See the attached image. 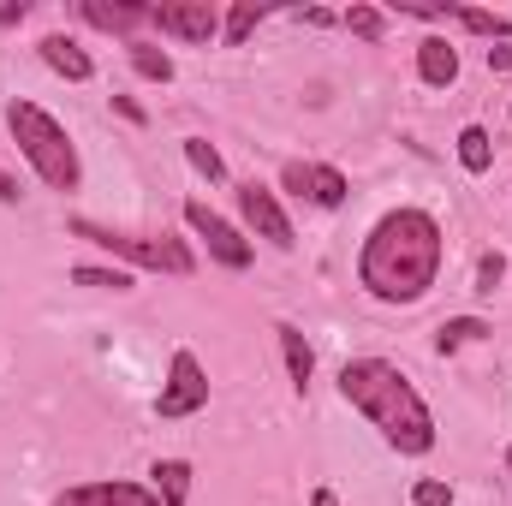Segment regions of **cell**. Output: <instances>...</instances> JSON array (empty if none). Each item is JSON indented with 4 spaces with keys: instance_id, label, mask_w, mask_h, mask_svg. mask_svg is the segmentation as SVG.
<instances>
[{
    "instance_id": "obj_1",
    "label": "cell",
    "mask_w": 512,
    "mask_h": 506,
    "mask_svg": "<svg viewBox=\"0 0 512 506\" xmlns=\"http://www.w3.org/2000/svg\"><path fill=\"white\" fill-rule=\"evenodd\" d=\"M441 274V221L429 209H387L358 256V286L382 304H417Z\"/></svg>"
},
{
    "instance_id": "obj_2",
    "label": "cell",
    "mask_w": 512,
    "mask_h": 506,
    "mask_svg": "<svg viewBox=\"0 0 512 506\" xmlns=\"http://www.w3.org/2000/svg\"><path fill=\"white\" fill-rule=\"evenodd\" d=\"M340 393H346L352 411H364V417L382 429V441L393 453L423 459V453L435 447V417H429L423 393L399 376L387 358H352V364L340 370Z\"/></svg>"
},
{
    "instance_id": "obj_3",
    "label": "cell",
    "mask_w": 512,
    "mask_h": 506,
    "mask_svg": "<svg viewBox=\"0 0 512 506\" xmlns=\"http://www.w3.org/2000/svg\"><path fill=\"white\" fill-rule=\"evenodd\" d=\"M6 126H12V143L24 149V161L36 167V179H42L48 191H78V179H84L78 143L66 137V126H60L48 108H36L30 96H12V102H6Z\"/></svg>"
},
{
    "instance_id": "obj_4",
    "label": "cell",
    "mask_w": 512,
    "mask_h": 506,
    "mask_svg": "<svg viewBox=\"0 0 512 506\" xmlns=\"http://www.w3.org/2000/svg\"><path fill=\"white\" fill-rule=\"evenodd\" d=\"M66 233L72 239H90V245H102L108 256H120L131 268H155V274H191L197 268V256L185 251L179 239H143V233H114V227H96V221H66Z\"/></svg>"
},
{
    "instance_id": "obj_5",
    "label": "cell",
    "mask_w": 512,
    "mask_h": 506,
    "mask_svg": "<svg viewBox=\"0 0 512 506\" xmlns=\"http://www.w3.org/2000/svg\"><path fill=\"white\" fill-rule=\"evenodd\" d=\"M185 221H191V233H197V239H209V256H215L221 268H233V274H245V268H251L256 245L233 227V221H227V215H215L203 197H191V203H185Z\"/></svg>"
},
{
    "instance_id": "obj_6",
    "label": "cell",
    "mask_w": 512,
    "mask_h": 506,
    "mask_svg": "<svg viewBox=\"0 0 512 506\" xmlns=\"http://www.w3.org/2000/svg\"><path fill=\"white\" fill-rule=\"evenodd\" d=\"M203 405H209V376H203L197 352H173L167 381L155 393V417H197Z\"/></svg>"
},
{
    "instance_id": "obj_7",
    "label": "cell",
    "mask_w": 512,
    "mask_h": 506,
    "mask_svg": "<svg viewBox=\"0 0 512 506\" xmlns=\"http://www.w3.org/2000/svg\"><path fill=\"white\" fill-rule=\"evenodd\" d=\"M239 215H245V227H251L256 239H268L274 251H292V221H286L280 197H274L262 179H245V185H239Z\"/></svg>"
},
{
    "instance_id": "obj_8",
    "label": "cell",
    "mask_w": 512,
    "mask_h": 506,
    "mask_svg": "<svg viewBox=\"0 0 512 506\" xmlns=\"http://www.w3.org/2000/svg\"><path fill=\"white\" fill-rule=\"evenodd\" d=\"M280 185L316 209H340L346 203V173L340 167H322V161H286L280 167Z\"/></svg>"
},
{
    "instance_id": "obj_9",
    "label": "cell",
    "mask_w": 512,
    "mask_h": 506,
    "mask_svg": "<svg viewBox=\"0 0 512 506\" xmlns=\"http://www.w3.org/2000/svg\"><path fill=\"white\" fill-rule=\"evenodd\" d=\"M149 24L173 42H215L221 36V12L215 6H149Z\"/></svg>"
},
{
    "instance_id": "obj_10",
    "label": "cell",
    "mask_w": 512,
    "mask_h": 506,
    "mask_svg": "<svg viewBox=\"0 0 512 506\" xmlns=\"http://www.w3.org/2000/svg\"><path fill=\"white\" fill-rule=\"evenodd\" d=\"M54 506H161V495H149L137 483H84V489L54 495Z\"/></svg>"
},
{
    "instance_id": "obj_11",
    "label": "cell",
    "mask_w": 512,
    "mask_h": 506,
    "mask_svg": "<svg viewBox=\"0 0 512 506\" xmlns=\"http://www.w3.org/2000/svg\"><path fill=\"white\" fill-rule=\"evenodd\" d=\"M36 48H42V60H48V66H54L60 78H72V84H90V78H96V60H90V54H84V48H78V42H72L66 30L42 36Z\"/></svg>"
},
{
    "instance_id": "obj_12",
    "label": "cell",
    "mask_w": 512,
    "mask_h": 506,
    "mask_svg": "<svg viewBox=\"0 0 512 506\" xmlns=\"http://www.w3.org/2000/svg\"><path fill=\"white\" fill-rule=\"evenodd\" d=\"M417 78L435 84V90L459 84V48H453L447 36H423V42H417Z\"/></svg>"
},
{
    "instance_id": "obj_13",
    "label": "cell",
    "mask_w": 512,
    "mask_h": 506,
    "mask_svg": "<svg viewBox=\"0 0 512 506\" xmlns=\"http://www.w3.org/2000/svg\"><path fill=\"white\" fill-rule=\"evenodd\" d=\"M274 340H280V358H286V376H292V387L304 393V387H310V376H316V352H310V340H304L292 322H274Z\"/></svg>"
},
{
    "instance_id": "obj_14",
    "label": "cell",
    "mask_w": 512,
    "mask_h": 506,
    "mask_svg": "<svg viewBox=\"0 0 512 506\" xmlns=\"http://www.w3.org/2000/svg\"><path fill=\"white\" fill-rule=\"evenodd\" d=\"M155 495H161V506H191V465L185 459H155Z\"/></svg>"
},
{
    "instance_id": "obj_15",
    "label": "cell",
    "mask_w": 512,
    "mask_h": 506,
    "mask_svg": "<svg viewBox=\"0 0 512 506\" xmlns=\"http://www.w3.org/2000/svg\"><path fill=\"white\" fill-rule=\"evenodd\" d=\"M78 12H84L96 30H137V24H149V6H108V0H78Z\"/></svg>"
},
{
    "instance_id": "obj_16",
    "label": "cell",
    "mask_w": 512,
    "mask_h": 506,
    "mask_svg": "<svg viewBox=\"0 0 512 506\" xmlns=\"http://www.w3.org/2000/svg\"><path fill=\"white\" fill-rule=\"evenodd\" d=\"M483 334H489V322H483V316H453V322H441V328H435V352H441V358H453V352L477 346Z\"/></svg>"
},
{
    "instance_id": "obj_17",
    "label": "cell",
    "mask_w": 512,
    "mask_h": 506,
    "mask_svg": "<svg viewBox=\"0 0 512 506\" xmlns=\"http://www.w3.org/2000/svg\"><path fill=\"white\" fill-rule=\"evenodd\" d=\"M131 66H137V78H149V84H173V54L167 48H155V42H126Z\"/></svg>"
},
{
    "instance_id": "obj_18",
    "label": "cell",
    "mask_w": 512,
    "mask_h": 506,
    "mask_svg": "<svg viewBox=\"0 0 512 506\" xmlns=\"http://www.w3.org/2000/svg\"><path fill=\"white\" fill-rule=\"evenodd\" d=\"M453 24H465L471 36H489V42H512V18L483 12V6H453Z\"/></svg>"
},
{
    "instance_id": "obj_19",
    "label": "cell",
    "mask_w": 512,
    "mask_h": 506,
    "mask_svg": "<svg viewBox=\"0 0 512 506\" xmlns=\"http://www.w3.org/2000/svg\"><path fill=\"white\" fill-rule=\"evenodd\" d=\"M459 161H465V173H489V161H495V137L483 126H465L459 131Z\"/></svg>"
},
{
    "instance_id": "obj_20",
    "label": "cell",
    "mask_w": 512,
    "mask_h": 506,
    "mask_svg": "<svg viewBox=\"0 0 512 506\" xmlns=\"http://www.w3.org/2000/svg\"><path fill=\"white\" fill-rule=\"evenodd\" d=\"M262 24V6L256 0H239L227 18H221V36H227V48H239V42H251V30Z\"/></svg>"
},
{
    "instance_id": "obj_21",
    "label": "cell",
    "mask_w": 512,
    "mask_h": 506,
    "mask_svg": "<svg viewBox=\"0 0 512 506\" xmlns=\"http://www.w3.org/2000/svg\"><path fill=\"white\" fill-rule=\"evenodd\" d=\"M185 161H191L209 185H215V179H227V161H221V149H215L209 137H185Z\"/></svg>"
},
{
    "instance_id": "obj_22",
    "label": "cell",
    "mask_w": 512,
    "mask_h": 506,
    "mask_svg": "<svg viewBox=\"0 0 512 506\" xmlns=\"http://www.w3.org/2000/svg\"><path fill=\"white\" fill-rule=\"evenodd\" d=\"M72 280L78 286H96V292H131V268H72Z\"/></svg>"
},
{
    "instance_id": "obj_23",
    "label": "cell",
    "mask_w": 512,
    "mask_h": 506,
    "mask_svg": "<svg viewBox=\"0 0 512 506\" xmlns=\"http://www.w3.org/2000/svg\"><path fill=\"white\" fill-rule=\"evenodd\" d=\"M346 30H358L364 42H382L387 36V12H376V6H346Z\"/></svg>"
},
{
    "instance_id": "obj_24",
    "label": "cell",
    "mask_w": 512,
    "mask_h": 506,
    "mask_svg": "<svg viewBox=\"0 0 512 506\" xmlns=\"http://www.w3.org/2000/svg\"><path fill=\"white\" fill-rule=\"evenodd\" d=\"M411 506H453V483H441V477H423V483L411 489Z\"/></svg>"
},
{
    "instance_id": "obj_25",
    "label": "cell",
    "mask_w": 512,
    "mask_h": 506,
    "mask_svg": "<svg viewBox=\"0 0 512 506\" xmlns=\"http://www.w3.org/2000/svg\"><path fill=\"white\" fill-rule=\"evenodd\" d=\"M501 274H507V256H501V251L477 256V292H495V286H501Z\"/></svg>"
},
{
    "instance_id": "obj_26",
    "label": "cell",
    "mask_w": 512,
    "mask_h": 506,
    "mask_svg": "<svg viewBox=\"0 0 512 506\" xmlns=\"http://www.w3.org/2000/svg\"><path fill=\"white\" fill-rule=\"evenodd\" d=\"M24 12H30V0H0V24H24Z\"/></svg>"
},
{
    "instance_id": "obj_27",
    "label": "cell",
    "mask_w": 512,
    "mask_h": 506,
    "mask_svg": "<svg viewBox=\"0 0 512 506\" xmlns=\"http://www.w3.org/2000/svg\"><path fill=\"white\" fill-rule=\"evenodd\" d=\"M489 72H512V42H501V48H489Z\"/></svg>"
},
{
    "instance_id": "obj_28",
    "label": "cell",
    "mask_w": 512,
    "mask_h": 506,
    "mask_svg": "<svg viewBox=\"0 0 512 506\" xmlns=\"http://www.w3.org/2000/svg\"><path fill=\"white\" fill-rule=\"evenodd\" d=\"M18 197H24V191H18V179H12V173L0 167V203H18Z\"/></svg>"
},
{
    "instance_id": "obj_29",
    "label": "cell",
    "mask_w": 512,
    "mask_h": 506,
    "mask_svg": "<svg viewBox=\"0 0 512 506\" xmlns=\"http://www.w3.org/2000/svg\"><path fill=\"white\" fill-rule=\"evenodd\" d=\"M114 108H120V114H126L131 126H143V108H137V102H131V96H114Z\"/></svg>"
},
{
    "instance_id": "obj_30",
    "label": "cell",
    "mask_w": 512,
    "mask_h": 506,
    "mask_svg": "<svg viewBox=\"0 0 512 506\" xmlns=\"http://www.w3.org/2000/svg\"><path fill=\"white\" fill-rule=\"evenodd\" d=\"M310 506H340V501H334V489H316V495H310Z\"/></svg>"
},
{
    "instance_id": "obj_31",
    "label": "cell",
    "mask_w": 512,
    "mask_h": 506,
    "mask_svg": "<svg viewBox=\"0 0 512 506\" xmlns=\"http://www.w3.org/2000/svg\"><path fill=\"white\" fill-rule=\"evenodd\" d=\"M507 471H512V447H507Z\"/></svg>"
}]
</instances>
